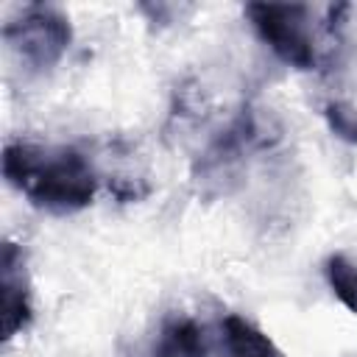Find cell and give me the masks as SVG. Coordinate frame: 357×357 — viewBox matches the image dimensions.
Listing matches in <instances>:
<instances>
[{
  "mask_svg": "<svg viewBox=\"0 0 357 357\" xmlns=\"http://www.w3.org/2000/svg\"><path fill=\"white\" fill-rule=\"evenodd\" d=\"M3 176L36 209L73 215L95 201L100 173L78 148H42L31 142H6Z\"/></svg>",
  "mask_w": 357,
  "mask_h": 357,
  "instance_id": "cell-1",
  "label": "cell"
},
{
  "mask_svg": "<svg viewBox=\"0 0 357 357\" xmlns=\"http://www.w3.org/2000/svg\"><path fill=\"white\" fill-rule=\"evenodd\" d=\"M245 17L257 36L290 67L318 70L321 50L315 45V28L310 8L298 3H248Z\"/></svg>",
  "mask_w": 357,
  "mask_h": 357,
  "instance_id": "cell-2",
  "label": "cell"
},
{
  "mask_svg": "<svg viewBox=\"0 0 357 357\" xmlns=\"http://www.w3.org/2000/svg\"><path fill=\"white\" fill-rule=\"evenodd\" d=\"M3 39L22 64H28L36 73H47L70 50L73 25L61 8L47 3H33L25 6L20 17L6 22Z\"/></svg>",
  "mask_w": 357,
  "mask_h": 357,
  "instance_id": "cell-3",
  "label": "cell"
},
{
  "mask_svg": "<svg viewBox=\"0 0 357 357\" xmlns=\"http://www.w3.org/2000/svg\"><path fill=\"white\" fill-rule=\"evenodd\" d=\"M251 145L245 142L240 126L231 120L223 131H218L204 151L192 162V184L201 198L215 201L220 195H229L240 187L243 173H245V159H248Z\"/></svg>",
  "mask_w": 357,
  "mask_h": 357,
  "instance_id": "cell-4",
  "label": "cell"
},
{
  "mask_svg": "<svg viewBox=\"0 0 357 357\" xmlns=\"http://www.w3.org/2000/svg\"><path fill=\"white\" fill-rule=\"evenodd\" d=\"M0 318L3 340L25 332L33 324V296L31 276L25 265V251L17 243H6L0 254Z\"/></svg>",
  "mask_w": 357,
  "mask_h": 357,
  "instance_id": "cell-5",
  "label": "cell"
},
{
  "mask_svg": "<svg viewBox=\"0 0 357 357\" xmlns=\"http://www.w3.org/2000/svg\"><path fill=\"white\" fill-rule=\"evenodd\" d=\"M220 346L226 357H284L271 335L237 312L220 318Z\"/></svg>",
  "mask_w": 357,
  "mask_h": 357,
  "instance_id": "cell-6",
  "label": "cell"
},
{
  "mask_svg": "<svg viewBox=\"0 0 357 357\" xmlns=\"http://www.w3.org/2000/svg\"><path fill=\"white\" fill-rule=\"evenodd\" d=\"M151 357H206V335L195 318L170 315L151 349Z\"/></svg>",
  "mask_w": 357,
  "mask_h": 357,
  "instance_id": "cell-7",
  "label": "cell"
},
{
  "mask_svg": "<svg viewBox=\"0 0 357 357\" xmlns=\"http://www.w3.org/2000/svg\"><path fill=\"white\" fill-rule=\"evenodd\" d=\"M324 276L332 296L357 315V262L346 254H329L324 262Z\"/></svg>",
  "mask_w": 357,
  "mask_h": 357,
  "instance_id": "cell-8",
  "label": "cell"
},
{
  "mask_svg": "<svg viewBox=\"0 0 357 357\" xmlns=\"http://www.w3.org/2000/svg\"><path fill=\"white\" fill-rule=\"evenodd\" d=\"M324 120L329 126V131L349 142L357 145V106L349 100H326L324 103Z\"/></svg>",
  "mask_w": 357,
  "mask_h": 357,
  "instance_id": "cell-9",
  "label": "cell"
},
{
  "mask_svg": "<svg viewBox=\"0 0 357 357\" xmlns=\"http://www.w3.org/2000/svg\"><path fill=\"white\" fill-rule=\"evenodd\" d=\"M181 8L184 6H176V3H142L139 6V11L142 14H148V20L151 22H159V25H170V22H176L178 17H181ZM187 11V8H184Z\"/></svg>",
  "mask_w": 357,
  "mask_h": 357,
  "instance_id": "cell-10",
  "label": "cell"
}]
</instances>
